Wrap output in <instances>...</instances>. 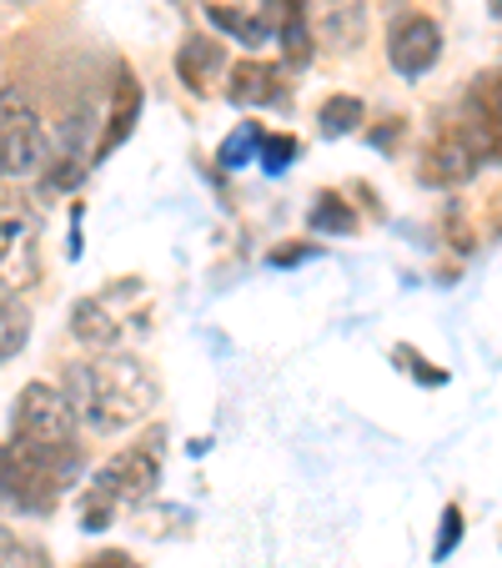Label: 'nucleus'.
Returning <instances> with one entry per match:
<instances>
[{
  "instance_id": "f257e3e1",
  "label": "nucleus",
  "mask_w": 502,
  "mask_h": 568,
  "mask_svg": "<svg viewBox=\"0 0 502 568\" xmlns=\"http://www.w3.org/2000/svg\"><path fill=\"white\" fill-rule=\"evenodd\" d=\"M65 403L96 433H121L141 423L156 403V377L136 357H101V363H75L65 373Z\"/></svg>"
},
{
  "instance_id": "f03ea898",
  "label": "nucleus",
  "mask_w": 502,
  "mask_h": 568,
  "mask_svg": "<svg viewBox=\"0 0 502 568\" xmlns=\"http://www.w3.org/2000/svg\"><path fill=\"white\" fill-rule=\"evenodd\" d=\"M81 448L75 443H0V508L25 518H45L61 494L81 478Z\"/></svg>"
},
{
  "instance_id": "7ed1b4c3",
  "label": "nucleus",
  "mask_w": 502,
  "mask_h": 568,
  "mask_svg": "<svg viewBox=\"0 0 502 568\" xmlns=\"http://www.w3.org/2000/svg\"><path fill=\"white\" fill-rule=\"evenodd\" d=\"M156 483H161V433H146V438L131 443L126 453H116V458L96 473V483H91V494H86V528L101 534L116 508H131V504H141V498H151Z\"/></svg>"
},
{
  "instance_id": "20e7f679",
  "label": "nucleus",
  "mask_w": 502,
  "mask_h": 568,
  "mask_svg": "<svg viewBox=\"0 0 502 568\" xmlns=\"http://www.w3.org/2000/svg\"><path fill=\"white\" fill-rule=\"evenodd\" d=\"M51 151L45 141V126H41V111L31 106L21 87H0V166L16 176L35 172Z\"/></svg>"
},
{
  "instance_id": "39448f33",
  "label": "nucleus",
  "mask_w": 502,
  "mask_h": 568,
  "mask_svg": "<svg viewBox=\"0 0 502 568\" xmlns=\"http://www.w3.org/2000/svg\"><path fill=\"white\" fill-rule=\"evenodd\" d=\"M11 438L75 443V408L65 403L61 387H51V383L21 387V397H16V408H11Z\"/></svg>"
},
{
  "instance_id": "423d86ee",
  "label": "nucleus",
  "mask_w": 502,
  "mask_h": 568,
  "mask_svg": "<svg viewBox=\"0 0 502 568\" xmlns=\"http://www.w3.org/2000/svg\"><path fill=\"white\" fill-rule=\"evenodd\" d=\"M35 212L11 196V202H0V287H25L35 277Z\"/></svg>"
},
{
  "instance_id": "0eeeda50",
  "label": "nucleus",
  "mask_w": 502,
  "mask_h": 568,
  "mask_svg": "<svg viewBox=\"0 0 502 568\" xmlns=\"http://www.w3.org/2000/svg\"><path fill=\"white\" fill-rule=\"evenodd\" d=\"M307 21H311V41H321L327 51L347 55L362 45L367 6L362 0H307Z\"/></svg>"
},
{
  "instance_id": "6e6552de",
  "label": "nucleus",
  "mask_w": 502,
  "mask_h": 568,
  "mask_svg": "<svg viewBox=\"0 0 502 568\" xmlns=\"http://www.w3.org/2000/svg\"><path fill=\"white\" fill-rule=\"evenodd\" d=\"M458 136L472 146V156L488 166V161H498V71L478 75L468 91V111H462V126Z\"/></svg>"
},
{
  "instance_id": "1a4fd4ad",
  "label": "nucleus",
  "mask_w": 502,
  "mask_h": 568,
  "mask_svg": "<svg viewBox=\"0 0 502 568\" xmlns=\"http://www.w3.org/2000/svg\"><path fill=\"white\" fill-rule=\"evenodd\" d=\"M387 55H392V65L402 75H428L432 65H438V55H442L438 21H428V16H402V21L392 26Z\"/></svg>"
},
{
  "instance_id": "9d476101",
  "label": "nucleus",
  "mask_w": 502,
  "mask_h": 568,
  "mask_svg": "<svg viewBox=\"0 0 502 568\" xmlns=\"http://www.w3.org/2000/svg\"><path fill=\"white\" fill-rule=\"evenodd\" d=\"M226 101H232V106H291V91H287V81H281V65L242 61L232 71Z\"/></svg>"
},
{
  "instance_id": "9b49d317",
  "label": "nucleus",
  "mask_w": 502,
  "mask_h": 568,
  "mask_svg": "<svg viewBox=\"0 0 502 568\" xmlns=\"http://www.w3.org/2000/svg\"><path fill=\"white\" fill-rule=\"evenodd\" d=\"M482 161L472 156V146L458 136V131H448V136H438L428 151H422V182L428 186H462L478 176Z\"/></svg>"
},
{
  "instance_id": "f8f14e48",
  "label": "nucleus",
  "mask_w": 502,
  "mask_h": 568,
  "mask_svg": "<svg viewBox=\"0 0 502 568\" xmlns=\"http://www.w3.org/2000/svg\"><path fill=\"white\" fill-rule=\"evenodd\" d=\"M222 65H226V51H222V41H212V36H192V41L176 51V75H182L192 91H206V81L222 75Z\"/></svg>"
},
{
  "instance_id": "ddd939ff",
  "label": "nucleus",
  "mask_w": 502,
  "mask_h": 568,
  "mask_svg": "<svg viewBox=\"0 0 502 568\" xmlns=\"http://www.w3.org/2000/svg\"><path fill=\"white\" fill-rule=\"evenodd\" d=\"M136 116H141V87L131 81V71H121V87H116V101H111V121H106V136L96 146V161H106L121 141L136 131Z\"/></svg>"
},
{
  "instance_id": "4468645a",
  "label": "nucleus",
  "mask_w": 502,
  "mask_h": 568,
  "mask_svg": "<svg viewBox=\"0 0 502 568\" xmlns=\"http://www.w3.org/2000/svg\"><path fill=\"white\" fill-rule=\"evenodd\" d=\"M277 36H281V55H287V65H311V51H317V41H311L307 0H281Z\"/></svg>"
},
{
  "instance_id": "2eb2a0df",
  "label": "nucleus",
  "mask_w": 502,
  "mask_h": 568,
  "mask_svg": "<svg viewBox=\"0 0 502 568\" xmlns=\"http://www.w3.org/2000/svg\"><path fill=\"white\" fill-rule=\"evenodd\" d=\"M71 333L91 347H116L121 343V322L111 317V307L101 297H86L71 307Z\"/></svg>"
},
{
  "instance_id": "dca6fc26",
  "label": "nucleus",
  "mask_w": 502,
  "mask_h": 568,
  "mask_svg": "<svg viewBox=\"0 0 502 568\" xmlns=\"http://www.w3.org/2000/svg\"><path fill=\"white\" fill-rule=\"evenodd\" d=\"M25 337H31V307L21 297H0V363L21 357Z\"/></svg>"
},
{
  "instance_id": "f3484780",
  "label": "nucleus",
  "mask_w": 502,
  "mask_h": 568,
  "mask_svg": "<svg viewBox=\"0 0 502 568\" xmlns=\"http://www.w3.org/2000/svg\"><path fill=\"white\" fill-rule=\"evenodd\" d=\"M362 121H367V106H362L357 97H331V101H321V111H317V131H321L327 141L352 136Z\"/></svg>"
},
{
  "instance_id": "a211bd4d",
  "label": "nucleus",
  "mask_w": 502,
  "mask_h": 568,
  "mask_svg": "<svg viewBox=\"0 0 502 568\" xmlns=\"http://www.w3.org/2000/svg\"><path fill=\"white\" fill-rule=\"evenodd\" d=\"M206 21H212L216 31L236 36V41H242V45H262V41H272V31L257 21V16L232 11V6H206Z\"/></svg>"
},
{
  "instance_id": "6ab92c4d",
  "label": "nucleus",
  "mask_w": 502,
  "mask_h": 568,
  "mask_svg": "<svg viewBox=\"0 0 502 568\" xmlns=\"http://www.w3.org/2000/svg\"><path fill=\"white\" fill-rule=\"evenodd\" d=\"M307 222H311V232H327V236H347V232H357V212H352V206H347L337 192H321Z\"/></svg>"
},
{
  "instance_id": "aec40b11",
  "label": "nucleus",
  "mask_w": 502,
  "mask_h": 568,
  "mask_svg": "<svg viewBox=\"0 0 502 568\" xmlns=\"http://www.w3.org/2000/svg\"><path fill=\"white\" fill-rule=\"evenodd\" d=\"M257 146H262V126H252V121H246L242 131H232V136L222 141L216 161H222L226 172H236V166H246V161H257Z\"/></svg>"
},
{
  "instance_id": "412c9836",
  "label": "nucleus",
  "mask_w": 502,
  "mask_h": 568,
  "mask_svg": "<svg viewBox=\"0 0 502 568\" xmlns=\"http://www.w3.org/2000/svg\"><path fill=\"white\" fill-rule=\"evenodd\" d=\"M257 151H262V166L277 176V172H287L291 156H297V136H262Z\"/></svg>"
},
{
  "instance_id": "4be33fe9",
  "label": "nucleus",
  "mask_w": 502,
  "mask_h": 568,
  "mask_svg": "<svg viewBox=\"0 0 502 568\" xmlns=\"http://www.w3.org/2000/svg\"><path fill=\"white\" fill-rule=\"evenodd\" d=\"M458 538H462V508L448 504V508H442V528H438V544H432V558L442 564V558L458 548Z\"/></svg>"
},
{
  "instance_id": "5701e85b",
  "label": "nucleus",
  "mask_w": 502,
  "mask_h": 568,
  "mask_svg": "<svg viewBox=\"0 0 502 568\" xmlns=\"http://www.w3.org/2000/svg\"><path fill=\"white\" fill-rule=\"evenodd\" d=\"M392 357H397V367H407V373H412L422 387H442V383H448V373H442V367H428V363H422V357H417V347H397Z\"/></svg>"
},
{
  "instance_id": "b1692460",
  "label": "nucleus",
  "mask_w": 502,
  "mask_h": 568,
  "mask_svg": "<svg viewBox=\"0 0 502 568\" xmlns=\"http://www.w3.org/2000/svg\"><path fill=\"white\" fill-rule=\"evenodd\" d=\"M6 564L11 568H51V554L45 548H31V544H21V538H6Z\"/></svg>"
},
{
  "instance_id": "393cba45",
  "label": "nucleus",
  "mask_w": 502,
  "mask_h": 568,
  "mask_svg": "<svg viewBox=\"0 0 502 568\" xmlns=\"http://www.w3.org/2000/svg\"><path fill=\"white\" fill-rule=\"evenodd\" d=\"M317 257V247H291V252H272V267H297V262Z\"/></svg>"
},
{
  "instance_id": "a878e982",
  "label": "nucleus",
  "mask_w": 502,
  "mask_h": 568,
  "mask_svg": "<svg viewBox=\"0 0 502 568\" xmlns=\"http://www.w3.org/2000/svg\"><path fill=\"white\" fill-rule=\"evenodd\" d=\"M81 568H141L136 558H126V554H96L91 564H81Z\"/></svg>"
},
{
  "instance_id": "bb28decb",
  "label": "nucleus",
  "mask_w": 502,
  "mask_h": 568,
  "mask_svg": "<svg viewBox=\"0 0 502 568\" xmlns=\"http://www.w3.org/2000/svg\"><path fill=\"white\" fill-rule=\"evenodd\" d=\"M397 131H402V121H392V126L372 131V141H377V146H392V141H397Z\"/></svg>"
},
{
  "instance_id": "cd10ccee",
  "label": "nucleus",
  "mask_w": 502,
  "mask_h": 568,
  "mask_svg": "<svg viewBox=\"0 0 502 568\" xmlns=\"http://www.w3.org/2000/svg\"><path fill=\"white\" fill-rule=\"evenodd\" d=\"M6 538H11V534H6V528H0V568H6Z\"/></svg>"
},
{
  "instance_id": "c85d7f7f",
  "label": "nucleus",
  "mask_w": 502,
  "mask_h": 568,
  "mask_svg": "<svg viewBox=\"0 0 502 568\" xmlns=\"http://www.w3.org/2000/svg\"><path fill=\"white\" fill-rule=\"evenodd\" d=\"M488 11H492V16H498V11H502V0H488Z\"/></svg>"
},
{
  "instance_id": "c756f323",
  "label": "nucleus",
  "mask_w": 502,
  "mask_h": 568,
  "mask_svg": "<svg viewBox=\"0 0 502 568\" xmlns=\"http://www.w3.org/2000/svg\"><path fill=\"white\" fill-rule=\"evenodd\" d=\"M16 6H25V0H16Z\"/></svg>"
}]
</instances>
